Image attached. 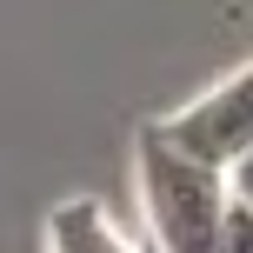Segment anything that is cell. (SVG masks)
Returning a JSON list of instances; mask_svg holds the SVG:
<instances>
[{
	"label": "cell",
	"mask_w": 253,
	"mask_h": 253,
	"mask_svg": "<svg viewBox=\"0 0 253 253\" xmlns=\"http://www.w3.org/2000/svg\"><path fill=\"white\" fill-rule=\"evenodd\" d=\"M133 253H160V247H153V240H147V233H140V240H133Z\"/></svg>",
	"instance_id": "6"
},
{
	"label": "cell",
	"mask_w": 253,
	"mask_h": 253,
	"mask_svg": "<svg viewBox=\"0 0 253 253\" xmlns=\"http://www.w3.org/2000/svg\"><path fill=\"white\" fill-rule=\"evenodd\" d=\"M220 253H253V207H227V227H220Z\"/></svg>",
	"instance_id": "4"
},
{
	"label": "cell",
	"mask_w": 253,
	"mask_h": 253,
	"mask_svg": "<svg viewBox=\"0 0 253 253\" xmlns=\"http://www.w3.org/2000/svg\"><path fill=\"white\" fill-rule=\"evenodd\" d=\"M160 133L173 140L180 153H193V160H207V167L227 173V160L253 140V60L240 74H227L220 87H207L200 100H187L173 120H160Z\"/></svg>",
	"instance_id": "2"
},
{
	"label": "cell",
	"mask_w": 253,
	"mask_h": 253,
	"mask_svg": "<svg viewBox=\"0 0 253 253\" xmlns=\"http://www.w3.org/2000/svg\"><path fill=\"white\" fill-rule=\"evenodd\" d=\"M133 180H140V213H147V240L160 253H220V227H227V173L193 153H180L147 120L133 133Z\"/></svg>",
	"instance_id": "1"
},
{
	"label": "cell",
	"mask_w": 253,
	"mask_h": 253,
	"mask_svg": "<svg viewBox=\"0 0 253 253\" xmlns=\"http://www.w3.org/2000/svg\"><path fill=\"white\" fill-rule=\"evenodd\" d=\"M47 253H133V233L100 200H60L47 213Z\"/></svg>",
	"instance_id": "3"
},
{
	"label": "cell",
	"mask_w": 253,
	"mask_h": 253,
	"mask_svg": "<svg viewBox=\"0 0 253 253\" xmlns=\"http://www.w3.org/2000/svg\"><path fill=\"white\" fill-rule=\"evenodd\" d=\"M227 193H233V207H253V140L227 160Z\"/></svg>",
	"instance_id": "5"
}]
</instances>
